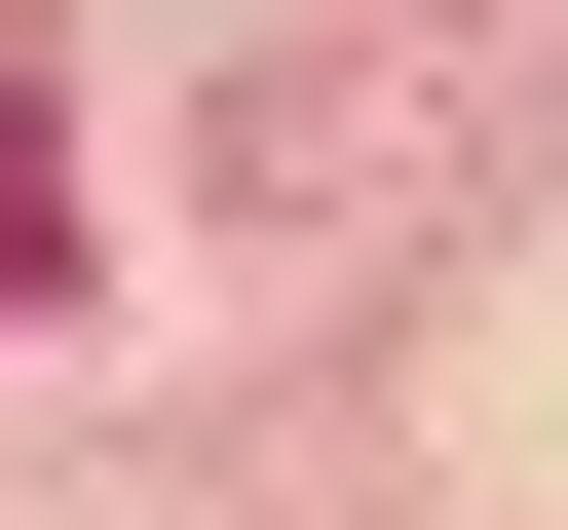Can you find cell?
<instances>
[{
    "label": "cell",
    "mask_w": 568,
    "mask_h": 530,
    "mask_svg": "<svg viewBox=\"0 0 568 530\" xmlns=\"http://www.w3.org/2000/svg\"><path fill=\"white\" fill-rule=\"evenodd\" d=\"M39 265H77V152H39V114H0V304H39Z\"/></svg>",
    "instance_id": "6da1fadb"
}]
</instances>
